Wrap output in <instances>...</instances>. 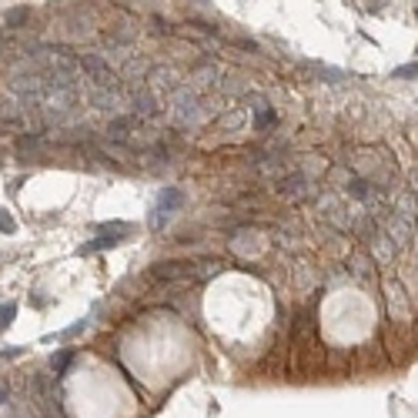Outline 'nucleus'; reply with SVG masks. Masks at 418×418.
Masks as SVG:
<instances>
[{"mask_svg":"<svg viewBox=\"0 0 418 418\" xmlns=\"http://www.w3.org/2000/svg\"><path fill=\"white\" fill-rule=\"evenodd\" d=\"M81 64L90 71V77H94L97 84H114V74L107 64H101V60H94V57H81Z\"/></svg>","mask_w":418,"mask_h":418,"instance_id":"nucleus-2","label":"nucleus"},{"mask_svg":"<svg viewBox=\"0 0 418 418\" xmlns=\"http://www.w3.org/2000/svg\"><path fill=\"white\" fill-rule=\"evenodd\" d=\"M181 204H184V194L177 191V187H164V191H161V201H157V211H154V228L164 224V221H168V214H171L174 208H181Z\"/></svg>","mask_w":418,"mask_h":418,"instance_id":"nucleus-1","label":"nucleus"},{"mask_svg":"<svg viewBox=\"0 0 418 418\" xmlns=\"http://www.w3.org/2000/svg\"><path fill=\"white\" fill-rule=\"evenodd\" d=\"M4 398H7V392H4V388H0V402H4Z\"/></svg>","mask_w":418,"mask_h":418,"instance_id":"nucleus-8","label":"nucleus"},{"mask_svg":"<svg viewBox=\"0 0 418 418\" xmlns=\"http://www.w3.org/2000/svg\"><path fill=\"white\" fill-rule=\"evenodd\" d=\"M395 77H418V64H408V67H398Z\"/></svg>","mask_w":418,"mask_h":418,"instance_id":"nucleus-6","label":"nucleus"},{"mask_svg":"<svg viewBox=\"0 0 418 418\" xmlns=\"http://www.w3.org/2000/svg\"><path fill=\"white\" fill-rule=\"evenodd\" d=\"M0 231H14V221H10V217H7V211H0Z\"/></svg>","mask_w":418,"mask_h":418,"instance_id":"nucleus-7","label":"nucleus"},{"mask_svg":"<svg viewBox=\"0 0 418 418\" xmlns=\"http://www.w3.org/2000/svg\"><path fill=\"white\" fill-rule=\"evenodd\" d=\"M14 314H17V305H0V328H7L10 321H14Z\"/></svg>","mask_w":418,"mask_h":418,"instance_id":"nucleus-3","label":"nucleus"},{"mask_svg":"<svg viewBox=\"0 0 418 418\" xmlns=\"http://www.w3.org/2000/svg\"><path fill=\"white\" fill-rule=\"evenodd\" d=\"M24 17H27V10L20 7V10H10V14L4 17V20H7V27H14V24H20V20H24Z\"/></svg>","mask_w":418,"mask_h":418,"instance_id":"nucleus-5","label":"nucleus"},{"mask_svg":"<svg viewBox=\"0 0 418 418\" xmlns=\"http://www.w3.org/2000/svg\"><path fill=\"white\" fill-rule=\"evenodd\" d=\"M67 362H71V351H60V355H57L54 362H50V365H54V375H60V371L67 368Z\"/></svg>","mask_w":418,"mask_h":418,"instance_id":"nucleus-4","label":"nucleus"}]
</instances>
